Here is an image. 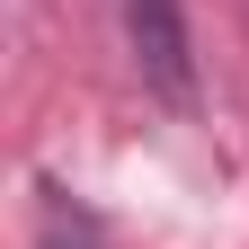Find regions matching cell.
I'll return each instance as SVG.
<instances>
[{
  "label": "cell",
  "mask_w": 249,
  "mask_h": 249,
  "mask_svg": "<svg viewBox=\"0 0 249 249\" xmlns=\"http://www.w3.org/2000/svg\"><path fill=\"white\" fill-rule=\"evenodd\" d=\"M36 249H107V231H98V213H89V205H71L62 187H45V223H36Z\"/></svg>",
  "instance_id": "7a4b0ae2"
},
{
  "label": "cell",
  "mask_w": 249,
  "mask_h": 249,
  "mask_svg": "<svg viewBox=\"0 0 249 249\" xmlns=\"http://www.w3.org/2000/svg\"><path fill=\"white\" fill-rule=\"evenodd\" d=\"M124 36H134V71L160 89L169 107L196 98V71H187V9L178 0H124Z\"/></svg>",
  "instance_id": "6da1fadb"
}]
</instances>
